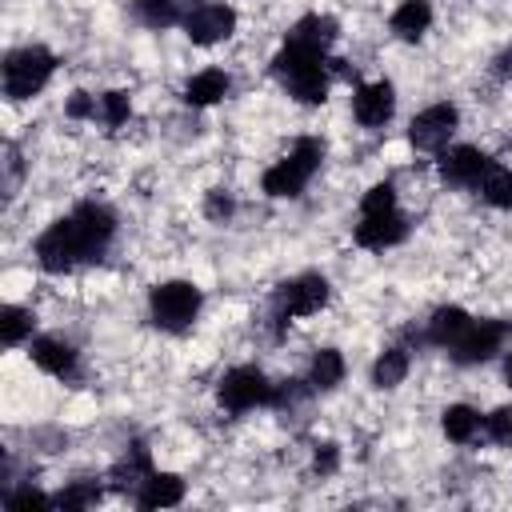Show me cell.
I'll return each mask as SVG.
<instances>
[{
    "instance_id": "15",
    "label": "cell",
    "mask_w": 512,
    "mask_h": 512,
    "mask_svg": "<svg viewBox=\"0 0 512 512\" xmlns=\"http://www.w3.org/2000/svg\"><path fill=\"white\" fill-rule=\"evenodd\" d=\"M180 500H184V480H180V476L152 468V472L140 480L136 504H140L144 512H152V508H172V504H180Z\"/></svg>"
},
{
    "instance_id": "27",
    "label": "cell",
    "mask_w": 512,
    "mask_h": 512,
    "mask_svg": "<svg viewBox=\"0 0 512 512\" xmlns=\"http://www.w3.org/2000/svg\"><path fill=\"white\" fill-rule=\"evenodd\" d=\"M96 500H100V484H96V480H72V484L56 496V508L80 512V508H92Z\"/></svg>"
},
{
    "instance_id": "10",
    "label": "cell",
    "mask_w": 512,
    "mask_h": 512,
    "mask_svg": "<svg viewBox=\"0 0 512 512\" xmlns=\"http://www.w3.org/2000/svg\"><path fill=\"white\" fill-rule=\"evenodd\" d=\"M504 336H508V324H500V320H472L464 328V336L448 352H452L456 364H484V360H492L500 352Z\"/></svg>"
},
{
    "instance_id": "3",
    "label": "cell",
    "mask_w": 512,
    "mask_h": 512,
    "mask_svg": "<svg viewBox=\"0 0 512 512\" xmlns=\"http://www.w3.org/2000/svg\"><path fill=\"white\" fill-rule=\"evenodd\" d=\"M320 160H324V144L320 140H312V136H300L292 148H288V156L284 160H276L268 172H264V192L268 196H276V200H292V196H300L304 188H308V180L316 176V168H320Z\"/></svg>"
},
{
    "instance_id": "18",
    "label": "cell",
    "mask_w": 512,
    "mask_h": 512,
    "mask_svg": "<svg viewBox=\"0 0 512 512\" xmlns=\"http://www.w3.org/2000/svg\"><path fill=\"white\" fill-rule=\"evenodd\" d=\"M428 24H432V4H428V0H404V4L392 12V20H388V28H392L400 40H420V36L428 32Z\"/></svg>"
},
{
    "instance_id": "35",
    "label": "cell",
    "mask_w": 512,
    "mask_h": 512,
    "mask_svg": "<svg viewBox=\"0 0 512 512\" xmlns=\"http://www.w3.org/2000/svg\"><path fill=\"white\" fill-rule=\"evenodd\" d=\"M204 212H208V220H224V216L232 212V200H228L224 192H208V204H204Z\"/></svg>"
},
{
    "instance_id": "25",
    "label": "cell",
    "mask_w": 512,
    "mask_h": 512,
    "mask_svg": "<svg viewBox=\"0 0 512 512\" xmlns=\"http://www.w3.org/2000/svg\"><path fill=\"white\" fill-rule=\"evenodd\" d=\"M480 196H484L492 208H512V168L492 164L488 176L480 180Z\"/></svg>"
},
{
    "instance_id": "31",
    "label": "cell",
    "mask_w": 512,
    "mask_h": 512,
    "mask_svg": "<svg viewBox=\"0 0 512 512\" xmlns=\"http://www.w3.org/2000/svg\"><path fill=\"white\" fill-rule=\"evenodd\" d=\"M4 504H8L12 512H28V508H52L56 500H52V496H44L40 488H20V492H8V496H4Z\"/></svg>"
},
{
    "instance_id": "19",
    "label": "cell",
    "mask_w": 512,
    "mask_h": 512,
    "mask_svg": "<svg viewBox=\"0 0 512 512\" xmlns=\"http://www.w3.org/2000/svg\"><path fill=\"white\" fill-rule=\"evenodd\" d=\"M192 8H196V0H136V16H140L148 28L184 24Z\"/></svg>"
},
{
    "instance_id": "34",
    "label": "cell",
    "mask_w": 512,
    "mask_h": 512,
    "mask_svg": "<svg viewBox=\"0 0 512 512\" xmlns=\"http://www.w3.org/2000/svg\"><path fill=\"white\" fill-rule=\"evenodd\" d=\"M336 464H340V448H336V444H320L316 456H312V468H316L320 476H332Z\"/></svg>"
},
{
    "instance_id": "12",
    "label": "cell",
    "mask_w": 512,
    "mask_h": 512,
    "mask_svg": "<svg viewBox=\"0 0 512 512\" xmlns=\"http://www.w3.org/2000/svg\"><path fill=\"white\" fill-rule=\"evenodd\" d=\"M488 168H492V160L480 148H472V144H456V148L440 152V176L448 184H456V188H480Z\"/></svg>"
},
{
    "instance_id": "37",
    "label": "cell",
    "mask_w": 512,
    "mask_h": 512,
    "mask_svg": "<svg viewBox=\"0 0 512 512\" xmlns=\"http://www.w3.org/2000/svg\"><path fill=\"white\" fill-rule=\"evenodd\" d=\"M504 380H508V388H512V356L504 360Z\"/></svg>"
},
{
    "instance_id": "1",
    "label": "cell",
    "mask_w": 512,
    "mask_h": 512,
    "mask_svg": "<svg viewBox=\"0 0 512 512\" xmlns=\"http://www.w3.org/2000/svg\"><path fill=\"white\" fill-rule=\"evenodd\" d=\"M116 236V216L104 204H76L68 216L48 224L36 240V264L44 272H72L76 264L96 260Z\"/></svg>"
},
{
    "instance_id": "30",
    "label": "cell",
    "mask_w": 512,
    "mask_h": 512,
    "mask_svg": "<svg viewBox=\"0 0 512 512\" xmlns=\"http://www.w3.org/2000/svg\"><path fill=\"white\" fill-rule=\"evenodd\" d=\"M384 208H396V188H392L388 180L372 184V188L364 192V200H360V212H384Z\"/></svg>"
},
{
    "instance_id": "7",
    "label": "cell",
    "mask_w": 512,
    "mask_h": 512,
    "mask_svg": "<svg viewBox=\"0 0 512 512\" xmlns=\"http://www.w3.org/2000/svg\"><path fill=\"white\" fill-rule=\"evenodd\" d=\"M328 292H332L328 280L316 276V272H304V276L288 280V284L280 288V296H276V320L284 324V320H300V316L320 312V308L328 304Z\"/></svg>"
},
{
    "instance_id": "4",
    "label": "cell",
    "mask_w": 512,
    "mask_h": 512,
    "mask_svg": "<svg viewBox=\"0 0 512 512\" xmlns=\"http://www.w3.org/2000/svg\"><path fill=\"white\" fill-rule=\"evenodd\" d=\"M52 72H56V56L40 44H24V48L8 52L4 56V96L12 104L32 100L52 80Z\"/></svg>"
},
{
    "instance_id": "22",
    "label": "cell",
    "mask_w": 512,
    "mask_h": 512,
    "mask_svg": "<svg viewBox=\"0 0 512 512\" xmlns=\"http://www.w3.org/2000/svg\"><path fill=\"white\" fill-rule=\"evenodd\" d=\"M408 376V348H384L380 356H376V364H372V384L376 388H396L400 380Z\"/></svg>"
},
{
    "instance_id": "24",
    "label": "cell",
    "mask_w": 512,
    "mask_h": 512,
    "mask_svg": "<svg viewBox=\"0 0 512 512\" xmlns=\"http://www.w3.org/2000/svg\"><path fill=\"white\" fill-rule=\"evenodd\" d=\"M32 324H36V316L28 308H16V304L0 308V344H8V348L24 344L32 336Z\"/></svg>"
},
{
    "instance_id": "5",
    "label": "cell",
    "mask_w": 512,
    "mask_h": 512,
    "mask_svg": "<svg viewBox=\"0 0 512 512\" xmlns=\"http://www.w3.org/2000/svg\"><path fill=\"white\" fill-rule=\"evenodd\" d=\"M200 304H204V296H200V288H196L192 280H164V284H156L152 296H148L152 324L164 328V332H184V328L196 320Z\"/></svg>"
},
{
    "instance_id": "20",
    "label": "cell",
    "mask_w": 512,
    "mask_h": 512,
    "mask_svg": "<svg viewBox=\"0 0 512 512\" xmlns=\"http://www.w3.org/2000/svg\"><path fill=\"white\" fill-rule=\"evenodd\" d=\"M288 40H300V44H312V48H332V40H336V20L332 16H320V12H312V16H300L292 28H288Z\"/></svg>"
},
{
    "instance_id": "36",
    "label": "cell",
    "mask_w": 512,
    "mask_h": 512,
    "mask_svg": "<svg viewBox=\"0 0 512 512\" xmlns=\"http://www.w3.org/2000/svg\"><path fill=\"white\" fill-rule=\"evenodd\" d=\"M492 76H500V80H512V48H504V52L492 60Z\"/></svg>"
},
{
    "instance_id": "23",
    "label": "cell",
    "mask_w": 512,
    "mask_h": 512,
    "mask_svg": "<svg viewBox=\"0 0 512 512\" xmlns=\"http://www.w3.org/2000/svg\"><path fill=\"white\" fill-rule=\"evenodd\" d=\"M340 380H344V356H340L336 348H320V352L312 356L308 384H312L316 392H328V388H336Z\"/></svg>"
},
{
    "instance_id": "6",
    "label": "cell",
    "mask_w": 512,
    "mask_h": 512,
    "mask_svg": "<svg viewBox=\"0 0 512 512\" xmlns=\"http://www.w3.org/2000/svg\"><path fill=\"white\" fill-rule=\"evenodd\" d=\"M456 124H460L456 104H448V100L428 104L424 112L412 116V124H408V144H412L416 152H444V144L452 140Z\"/></svg>"
},
{
    "instance_id": "8",
    "label": "cell",
    "mask_w": 512,
    "mask_h": 512,
    "mask_svg": "<svg viewBox=\"0 0 512 512\" xmlns=\"http://www.w3.org/2000/svg\"><path fill=\"white\" fill-rule=\"evenodd\" d=\"M220 404L228 412H248V408H260V404H272V384L260 368L252 364H240L232 368L224 380H220Z\"/></svg>"
},
{
    "instance_id": "11",
    "label": "cell",
    "mask_w": 512,
    "mask_h": 512,
    "mask_svg": "<svg viewBox=\"0 0 512 512\" xmlns=\"http://www.w3.org/2000/svg\"><path fill=\"white\" fill-rule=\"evenodd\" d=\"M408 236V220L396 212V208H384V212H360V224L352 228V240L368 252H384L392 244H400Z\"/></svg>"
},
{
    "instance_id": "33",
    "label": "cell",
    "mask_w": 512,
    "mask_h": 512,
    "mask_svg": "<svg viewBox=\"0 0 512 512\" xmlns=\"http://www.w3.org/2000/svg\"><path fill=\"white\" fill-rule=\"evenodd\" d=\"M64 112H68L72 120H88V116L100 112V104H96V96H88V92H72L68 104H64Z\"/></svg>"
},
{
    "instance_id": "26",
    "label": "cell",
    "mask_w": 512,
    "mask_h": 512,
    "mask_svg": "<svg viewBox=\"0 0 512 512\" xmlns=\"http://www.w3.org/2000/svg\"><path fill=\"white\" fill-rule=\"evenodd\" d=\"M148 472H152V456H148V448H144V444H132V448H128V456L112 468L116 484H140Z\"/></svg>"
},
{
    "instance_id": "14",
    "label": "cell",
    "mask_w": 512,
    "mask_h": 512,
    "mask_svg": "<svg viewBox=\"0 0 512 512\" xmlns=\"http://www.w3.org/2000/svg\"><path fill=\"white\" fill-rule=\"evenodd\" d=\"M28 356H32V364H36L40 372L60 376V380H72V376H76V364H80L76 348H72L68 340H60V336H36V340L28 344Z\"/></svg>"
},
{
    "instance_id": "32",
    "label": "cell",
    "mask_w": 512,
    "mask_h": 512,
    "mask_svg": "<svg viewBox=\"0 0 512 512\" xmlns=\"http://www.w3.org/2000/svg\"><path fill=\"white\" fill-rule=\"evenodd\" d=\"M308 392H312V384H304V380H284V384H272V404L284 408V404L304 400Z\"/></svg>"
},
{
    "instance_id": "13",
    "label": "cell",
    "mask_w": 512,
    "mask_h": 512,
    "mask_svg": "<svg viewBox=\"0 0 512 512\" xmlns=\"http://www.w3.org/2000/svg\"><path fill=\"white\" fill-rule=\"evenodd\" d=\"M396 112V88L388 80H372V84H360L356 96H352V116L360 128H384Z\"/></svg>"
},
{
    "instance_id": "17",
    "label": "cell",
    "mask_w": 512,
    "mask_h": 512,
    "mask_svg": "<svg viewBox=\"0 0 512 512\" xmlns=\"http://www.w3.org/2000/svg\"><path fill=\"white\" fill-rule=\"evenodd\" d=\"M228 88H232V80H228L224 68H204V72H196V76L184 84V100H188L192 108H208V104H220V100L228 96Z\"/></svg>"
},
{
    "instance_id": "2",
    "label": "cell",
    "mask_w": 512,
    "mask_h": 512,
    "mask_svg": "<svg viewBox=\"0 0 512 512\" xmlns=\"http://www.w3.org/2000/svg\"><path fill=\"white\" fill-rule=\"evenodd\" d=\"M272 72L280 76L288 96H296L300 104H324L328 100V52L324 48L284 40V48L272 56Z\"/></svg>"
},
{
    "instance_id": "28",
    "label": "cell",
    "mask_w": 512,
    "mask_h": 512,
    "mask_svg": "<svg viewBox=\"0 0 512 512\" xmlns=\"http://www.w3.org/2000/svg\"><path fill=\"white\" fill-rule=\"evenodd\" d=\"M100 116H104L108 128L128 124V116H132V100H128V92H104V96H100Z\"/></svg>"
},
{
    "instance_id": "9",
    "label": "cell",
    "mask_w": 512,
    "mask_h": 512,
    "mask_svg": "<svg viewBox=\"0 0 512 512\" xmlns=\"http://www.w3.org/2000/svg\"><path fill=\"white\" fill-rule=\"evenodd\" d=\"M180 28L196 48H212V44H220V40H228L236 32V8H228V4H196Z\"/></svg>"
},
{
    "instance_id": "16",
    "label": "cell",
    "mask_w": 512,
    "mask_h": 512,
    "mask_svg": "<svg viewBox=\"0 0 512 512\" xmlns=\"http://www.w3.org/2000/svg\"><path fill=\"white\" fill-rule=\"evenodd\" d=\"M472 324V316L464 312V308H456V304H444V308H436L432 312V320H428V328H424V340L428 344H436V348H452L460 336H464V328Z\"/></svg>"
},
{
    "instance_id": "29",
    "label": "cell",
    "mask_w": 512,
    "mask_h": 512,
    "mask_svg": "<svg viewBox=\"0 0 512 512\" xmlns=\"http://www.w3.org/2000/svg\"><path fill=\"white\" fill-rule=\"evenodd\" d=\"M484 432H488L496 444H512V404L488 412V416H484Z\"/></svg>"
},
{
    "instance_id": "21",
    "label": "cell",
    "mask_w": 512,
    "mask_h": 512,
    "mask_svg": "<svg viewBox=\"0 0 512 512\" xmlns=\"http://www.w3.org/2000/svg\"><path fill=\"white\" fill-rule=\"evenodd\" d=\"M440 428H444V436H448V440L468 444V440L480 432V412H476V408H468V404H448V408H444V416H440Z\"/></svg>"
}]
</instances>
